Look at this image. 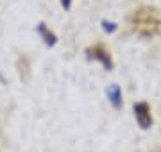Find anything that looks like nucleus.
I'll return each mask as SVG.
<instances>
[{
    "instance_id": "nucleus-6",
    "label": "nucleus",
    "mask_w": 161,
    "mask_h": 152,
    "mask_svg": "<svg viewBox=\"0 0 161 152\" xmlns=\"http://www.w3.org/2000/svg\"><path fill=\"white\" fill-rule=\"evenodd\" d=\"M70 2H72V0H61V4H63L64 9H68V7H70Z\"/></svg>"
},
{
    "instance_id": "nucleus-5",
    "label": "nucleus",
    "mask_w": 161,
    "mask_h": 152,
    "mask_svg": "<svg viewBox=\"0 0 161 152\" xmlns=\"http://www.w3.org/2000/svg\"><path fill=\"white\" fill-rule=\"evenodd\" d=\"M40 34L45 38V43H47V45H54V43H56V36L52 34V32H48V30L45 29V25H43V24L40 25Z\"/></svg>"
},
{
    "instance_id": "nucleus-4",
    "label": "nucleus",
    "mask_w": 161,
    "mask_h": 152,
    "mask_svg": "<svg viewBox=\"0 0 161 152\" xmlns=\"http://www.w3.org/2000/svg\"><path fill=\"white\" fill-rule=\"evenodd\" d=\"M108 97H109L111 104L115 106L116 109L122 107V91H120V88H118L116 84H113L111 88H108Z\"/></svg>"
},
{
    "instance_id": "nucleus-1",
    "label": "nucleus",
    "mask_w": 161,
    "mask_h": 152,
    "mask_svg": "<svg viewBox=\"0 0 161 152\" xmlns=\"http://www.w3.org/2000/svg\"><path fill=\"white\" fill-rule=\"evenodd\" d=\"M132 29L143 36H154L161 27V18L152 7H140L131 14Z\"/></svg>"
},
{
    "instance_id": "nucleus-3",
    "label": "nucleus",
    "mask_w": 161,
    "mask_h": 152,
    "mask_svg": "<svg viewBox=\"0 0 161 152\" xmlns=\"http://www.w3.org/2000/svg\"><path fill=\"white\" fill-rule=\"evenodd\" d=\"M88 54H90V57L97 59V61H100V63L108 68V70H111L113 68V61H111V56L109 52L106 50V48L102 47V45H95V47H90L88 48Z\"/></svg>"
},
{
    "instance_id": "nucleus-2",
    "label": "nucleus",
    "mask_w": 161,
    "mask_h": 152,
    "mask_svg": "<svg viewBox=\"0 0 161 152\" xmlns=\"http://www.w3.org/2000/svg\"><path fill=\"white\" fill-rule=\"evenodd\" d=\"M134 118L142 129H149L152 125V115L147 102H136L134 104Z\"/></svg>"
}]
</instances>
